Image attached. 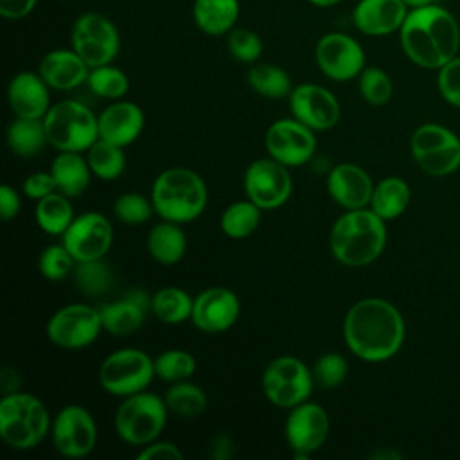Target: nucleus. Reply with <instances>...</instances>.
<instances>
[{
  "mask_svg": "<svg viewBox=\"0 0 460 460\" xmlns=\"http://www.w3.org/2000/svg\"><path fill=\"white\" fill-rule=\"evenodd\" d=\"M343 338L354 356L377 363L395 356L404 341V320L385 298L368 296L350 305L343 320Z\"/></svg>",
  "mask_w": 460,
  "mask_h": 460,
  "instance_id": "1",
  "label": "nucleus"
},
{
  "mask_svg": "<svg viewBox=\"0 0 460 460\" xmlns=\"http://www.w3.org/2000/svg\"><path fill=\"white\" fill-rule=\"evenodd\" d=\"M404 56L417 66L438 70L460 49V25L456 18L438 4L415 7L399 29Z\"/></svg>",
  "mask_w": 460,
  "mask_h": 460,
  "instance_id": "2",
  "label": "nucleus"
},
{
  "mask_svg": "<svg viewBox=\"0 0 460 460\" xmlns=\"http://www.w3.org/2000/svg\"><path fill=\"white\" fill-rule=\"evenodd\" d=\"M386 221L372 208H352L340 216L329 235L332 255L345 266L374 262L386 244Z\"/></svg>",
  "mask_w": 460,
  "mask_h": 460,
  "instance_id": "3",
  "label": "nucleus"
},
{
  "mask_svg": "<svg viewBox=\"0 0 460 460\" xmlns=\"http://www.w3.org/2000/svg\"><path fill=\"white\" fill-rule=\"evenodd\" d=\"M203 178L187 167H169L153 181L151 201L155 212L172 223H189L201 216L207 205Z\"/></svg>",
  "mask_w": 460,
  "mask_h": 460,
  "instance_id": "4",
  "label": "nucleus"
},
{
  "mask_svg": "<svg viewBox=\"0 0 460 460\" xmlns=\"http://www.w3.org/2000/svg\"><path fill=\"white\" fill-rule=\"evenodd\" d=\"M50 415L43 401L27 392L7 394L0 401V435L13 449H32L50 433Z\"/></svg>",
  "mask_w": 460,
  "mask_h": 460,
  "instance_id": "5",
  "label": "nucleus"
},
{
  "mask_svg": "<svg viewBox=\"0 0 460 460\" xmlns=\"http://www.w3.org/2000/svg\"><path fill=\"white\" fill-rule=\"evenodd\" d=\"M49 144L59 151H88L99 138L97 115L79 101H59L43 117Z\"/></svg>",
  "mask_w": 460,
  "mask_h": 460,
  "instance_id": "6",
  "label": "nucleus"
},
{
  "mask_svg": "<svg viewBox=\"0 0 460 460\" xmlns=\"http://www.w3.org/2000/svg\"><path fill=\"white\" fill-rule=\"evenodd\" d=\"M167 404L156 394L137 392L122 399L115 411V431L129 446H147L155 442L167 420Z\"/></svg>",
  "mask_w": 460,
  "mask_h": 460,
  "instance_id": "7",
  "label": "nucleus"
},
{
  "mask_svg": "<svg viewBox=\"0 0 460 460\" xmlns=\"http://www.w3.org/2000/svg\"><path fill=\"white\" fill-rule=\"evenodd\" d=\"M155 376V359L140 349H119L99 367L101 386L117 397L146 390Z\"/></svg>",
  "mask_w": 460,
  "mask_h": 460,
  "instance_id": "8",
  "label": "nucleus"
},
{
  "mask_svg": "<svg viewBox=\"0 0 460 460\" xmlns=\"http://www.w3.org/2000/svg\"><path fill=\"white\" fill-rule=\"evenodd\" d=\"M266 399L279 408H293L309 399L314 379L311 368L295 356H279L262 372Z\"/></svg>",
  "mask_w": 460,
  "mask_h": 460,
  "instance_id": "9",
  "label": "nucleus"
},
{
  "mask_svg": "<svg viewBox=\"0 0 460 460\" xmlns=\"http://www.w3.org/2000/svg\"><path fill=\"white\" fill-rule=\"evenodd\" d=\"M72 49L93 68L113 63L120 50L117 25L101 13H83L75 18L70 31Z\"/></svg>",
  "mask_w": 460,
  "mask_h": 460,
  "instance_id": "10",
  "label": "nucleus"
},
{
  "mask_svg": "<svg viewBox=\"0 0 460 460\" xmlns=\"http://www.w3.org/2000/svg\"><path fill=\"white\" fill-rule=\"evenodd\" d=\"M101 311L88 304L63 305L47 322L49 340L66 350H79L92 345L101 334Z\"/></svg>",
  "mask_w": 460,
  "mask_h": 460,
  "instance_id": "11",
  "label": "nucleus"
},
{
  "mask_svg": "<svg viewBox=\"0 0 460 460\" xmlns=\"http://www.w3.org/2000/svg\"><path fill=\"white\" fill-rule=\"evenodd\" d=\"M50 437L59 455L66 458H83L95 447L97 426L84 406L66 404L52 420Z\"/></svg>",
  "mask_w": 460,
  "mask_h": 460,
  "instance_id": "12",
  "label": "nucleus"
},
{
  "mask_svg": "<svg viewBox=\"0 0 460 460\" xmlns=\"http://www.w3.org/2000/svg\"><path fill=\"white\" fill-rule=\"evenodd\" d=\"M293 190L288 167L275 158H257L244 171V192L262 210L282 207Z\"/></svg>",
  "mask_w": 460,
  "mask_h": 460,
  "instance_id": "13",
  "label": "nucleus"
},
{
  "mask_svg": "<svg viewBox=\"0 0 460 460\" xmlns=\"http://www.w3.org/2000/svg\"><path fill=\"white\" fill-rule=\"evenodd\" d=\"M314 59L323 75L332 81H350L365 68V50L361 43L345 32H327L314 47Z\"/></svg>",
  "mask_w": 460,
  "mask_h": 460,
  "instance_id": "14",
  "label": "nucleus"
},
{
  "mask_svg": "<svg viewBox=\"0 0 460 460\" xmlns=\"http://www.w3.org/2000/svg\"><path fill=\"white\" fill-rule=\"evenodd\" d=\"M268 155L286 167L307 164L316 151V137L311 128L293 119L275 120L264 137Z\"/></svg>",
  "mask_w": 460,
  "mask_h": 460,
  "instance_id": "15",
  "label": "nucleus"
},
{
  "mask_svg": "<svg viewBox=\"0 0 460 460\" xmlns=\"http://www.w3.org/2000/svg\"><path fill=\"white\" fill-rule=\"evenodd\" d=\"M61 237L75 262L95 261L108 253L113 243V228L106 216L90 210L75 216Z\"/></svg>",
  "mask_w": 460,
  "mask_h": 460,
  "instance_id": "16",
  "label": "nucleus"
},
{
  "mask_svg": "<svg viewBox=\"0 0 460 460\" xmlns=\"http://www.w3.org/2000/svg\"><path fill=\"white\" fill-rule=\"evenodd\" d=\"M331 422L327 411L316 404L304 401L291 408L286 419V438L296 458H307L320 449L329 437Z\"/></svg>",
  "mask_w": 460,
  "mask_h": 460,
  "instance_id": "17",
  "label": "nucleus"
},
{
  "mask_svg": "<svg viewBox=\"0 0 460 460\" xmlns=\"http://www.w3.org/2000/svg\"><path fill=\"white\" fill-rule=\"evenodd\" d=\"M288 101L293 117L313 131L334 128L341 115L336 95L316 83L296 84Z\"/></svg>",
  "mask_w": 460,
  "mask_h": 460,
  "instance_id": "18",
  "label": "nucleus"
},
{
  "mask_svg": "<svg viewBox=\"0 0 460 460\" xmlns=\"http://www.w3.org/2000/svg\"><path fill=\"white\" fill-rule=\"evenodd\" d=\"M241 304L234 291L223 286L207 288L192 304V323L203 332H223L239 318Z\"/></svg>",
  "mask_w": 460,
  "mask_h": 460,
  "instance_id": "19",
  "label": "nucleus"
},
{
  "mask_svg": "<svg viewBox=\"0 0 460 460\" xmlns=\"http://www.w3.org/2000/svg\"><path fill=\"white\" fill-rule=\"evenodd\" d=\"M408 5L402 0H359L352 9V23L365 36H388L399 32Z\"/></svg>",
  "mask_w": 460,
  "mask_h": 460,
  "instance_id": "20",
  "label": "nucleus"
},
{
  "mask_svg": "<svg viewBox=\"0 0 460 460\" xmlns=\"http://www.w3.org/2000/svg\"><path fill=\"white\" fill-rule=\"evenodd\" d=\"M327 190L340 207L352 210L370 205L374 183L359 165L338 164L327 174Z\"/></svg>",
  "mask_w": 460,
  "mask_h": 460,
  "instance_id": "21",
  "label": "nucleus"
},
{
  "mask_svg": "<svg viewBox=\"0 0 460 460\" xmlns=\"http://www.w3.org/2000/svg\"><path fill=\"white\" fill-rule=\"evenodd\" d=\"M99 119V138L126 147L133 144L144 129V111L131 101H113L106 106Z\"/></svg>",
  "mask_w": 460,
  "mask_h": 460,
  "instance_id": "22",
  "label": "nucleus"
},
{
  "mask_svg": "<svg viewBox=\"0 0 460 460\" xmlns=\"http://www.w3.org/2000/svg\"><path fill=\"white\" fill-rule=\"evenodd\" d=\"M49 84L38 72H18L7 86V101L16 117L43 119L50 108Z\"/></svg>",
  "mask_w": 460,
  "mask_h": 460,
  "instance_id": "23",
  "label": "nucleus"
},
{
  "mask_svg": "<svg viewBox=\"0 0 460 460\" xmlns=\"http://www.w3.org/2000/svg\"><path fill=\"white\" fill-rule=\"evenodd\" d=\"M38 74L54 90H72L86 83L90 66L74 49H54L41 58Z\"/></svg>",
  "mask_w": 460,
  "mask_h": 460,
  "instance_id": "24",
  "label": "nucleus"
},
{
  "mask_svg": "<svg viewBox=\"0 0 460 460\" xmlns=\"http://www.w3.org/2000/svg\"><path fill=\"white\" fill-rule=\"evenodd\" d=\"M239 0H194V25L207 36H226L237 23Z\"/></svg>",
  "mask_w": 460,
  "mask_h": 460,
  "instance_id": "25",
  "label": "nucleus"
},
{
  "mask_svg": "<svg viewBox=\"0 0 460 460\" xmlns=\"http://www.w3.org/2000/svg\"><path fill=\"white\" fill-rule=\"evenodd\" d=\"M50 174L56 181L58 192L68 198H77L88 189L92 169L81 153L61 151L50 164Z\"/></svg>",
  "mask_w": 460,
  "mask_h": 460,
  "instance_id": "26",
  "label": "nucleus"
},
{
  "mask_svg": "<svg viewBox=\"0 0 460 460\" xmlns=\"http://www.w3.org/2000/svg\"><path fill=\"white\" fill-rule=\"evenodd\" d=\"M99 311L102 329L113 336H129L137 332L144 325L146 314L149 313L144 305H140L128 295L110 304H104L102 307H99Z\"/></svg>",
  "mask_w": 460,
  "mask_h": 460,
  "instance_id": "27",
  "label": "nucleus"
},
{
  "mask_svg": "<svg viewBox=\"0 0 460 460\" xmlns=\"http://www.w3.org/2000/svg\"><path fill=\"white\" fill-rule=\"evenodd\" d=\"M149 255L160 264H176L187 252V235L180 223L165 221L155 225L147 234Z\"/></svg>",
  "mask_w": 460,
  "mask_h": 460,
  "instance_id": "28",
  "label": "nucleus"
},
{
  "mask_svg": "<svg viewBox=\"0 0 460 460\" xmlns=\"http://www.w3.org/2000/svg\"><path fill=\"white\" fill-rule=\"evenodd\" d=\"M410 187L402 178L388 176L374 185L370 208L385 221L399 217L410 203Z\"/></svg>",
  "mask_w": 460,
  "mask_h": 460,
  "instance_id": "29",
  "label": "nucleus"
},
{
  "mask_svg": "<svg viewBox=\"0 0 460 460\" xmlns=\"http://www.w3.org/2000/svg\"><path fill=\"white\" fill-rule=\"evenodd\" d=\"M49 144L43 119L16 117L7 128V146L18 156H34Z\"/></svg>",
  "mask_w": 460,
  "mask_h": 460,
  "instance_id": "30",
  "label": "nucleus"
},
{
  "mask_svg": "<svg viewBox=\"0 0 460 460\" xmlns=\"http://www.w3.org/2000/svg\"><path fill=\"white\" fill-rule=\"evenodd\" d=\"M34 217L38 226L50 235H63L70 223L74 221V207L68 196L61 192H50L49 196L38 199Z\"/></svg>",
  "mask_w": 460,
  "mask_h": 460,
  "instance_id": "31",
  "label": "nucleus"
},
{
  "mask_svg": "<svg viewBox=\"0 0 460 460\" xmlns=\"http://www.w3.org/2000/svg\"><path fill=\"white\" fill-rule=\"evenodd\" d=\"M250 88L268 99H284L293 92V83L289 74L273 63H253L248 70Z\"/></svg>",
  "mask_w": 460,
  "mask_h": 460,
  "instance_id": "32",
  "label": "nucleus"
},
{
  "mask_svg": "<svg viewBox=\"0 0 460 460\" xmlns=\"http://www.w3.org/2000/svg\"><path fill=\"white\" fill-rule=\"evenodd\" d=\"M194 298L176 286H167L153 295L151 311L164 323H181L192 314Z\"/></svg>",
  "mask_w": 460,
  "mask_h": 460,
  "instance_id": "33",
  "label": "nucleus"
},
{
  "mask_svg": "<svg viewBox=\"0 0 460 460\" xmlns=\"http://www.w3.org/2000/svg\"><path fill=\"white\" fill-rule=\"evenodd\" d=\"M122 149L124 147L120 146L97 138L86 151V160L92 169V174L106 181L119 178L126 167V158Z\"/></svg>",
  "mask_w": 460,
  "mask_h": 460,
  "instance_id": "34",
  "label": "nucleus"
},
{
  "mask_svg": "<svg viewBox=\"0 0 460 460\" xmlns=\"http://www.w3.org/2000/svg\"><path fill=\"white\" fill-rule=\"evenodd\" d=\"M261 207L253 201H235L221 214V230L232 239H244L252 235L261 223Z\"/></svg>",
  "mask_w": 460,
  "mask_h": 460,
  "instance_id": "35",
  "label": "nucleus"
},
{
  "mask_svg": "<svg viewBox=\"0 0 460 460\" xmlns=\"http://www.w3.org/2000/svg\"><path fill=\"white\" fill-rule=\"evenodd\" d=\"M164 401L169 411L187 419L198 417L199 413H203L207 406L205 392L198 385L190 383L189 379L171 383V388L165 392Z\"/></svg>",
  "mask_w": 460,
  "mask_h": 460,
  "instance_id": "36",
  "label": "nucleus"
},
{
  "mask_svg": "<svg viewBox=\"0 0 460 460\" xmlns=\"http://www.w3.org/2000/svg\"><path fill=\"white\" fill-rule=\"evenodd\" d=\"M74 282L84 296H101L113 286V273L102 259L75 262Z\"/></svg>",
  "mask_w": 460,
  "mask_h": 460,
  "instance_id": "37",
  "label": "nucleus"
},
{
  "mask_svg": "<svg viewBox=\"0 0 460 460\" xmlns=\"http://www.w3.org/2000/svg\"><path fill=\"white\" fill-rule=\"evenodd\" d=\"M86 84L95 95L102 99H111V101L122 99L129 90L128 75L111 63L90 68Z\"/></svg>",
  "mask_w": 460,
  "mask_h": 460,
  "instance_id": "38",
  "label": "nucleus"
},
{
  "mask_svg": "<svg viewBox=\"0 0 460 460\" xmlns=\"http://www.w3.org/2000/svg\"><path fill=\"white\" fill-rule=\"evenodd\" d=\"M194 372H196V359L187 350L171 349V350L160 352L155 358V374L167 383L190 379Z\"/></svg>",
  "mask_w": 460,
  "mask_h": 460,
  "instance_id": "39",
  "label": "nucleus"
},
{
  "mask_svg": "<svg viewBox=\"0 0 460 460\" xmlns=\"http://www.w3.org/2000/svg\"><path fill=\"white\" fill-rule=\"evenodd\" d=\"M358 88L361 97L372 106L386 104L394 93L390 75L379 66H365L358 75Z\"/></svg>",
  "mask_w": 460,
  "mask_h": 460,
  "instance_id": "40",
  "label": "nucleus"
},
{
  "mask_svg": "<svg viewBox=\"0 0 460 460\" xmlns=\"http://www.w3.org/2000/svg\"><path fill=\"white\" fill-rule=\"evenodd\" d=\"M460 138L447 128L440 124H422L419 126L410 140V149L413 158H419L422 155L433 153L437 149H442L446 146H451L458 142Z\"/></svg>",
  "mask_w": 460,
  "mask_h": 460,
  "instance_id": "41",
  "label": "nucleus"
},
{
  "mask_svg": "<svg viewBox=\"0 0 460 460\" xmlns=\"http://www.w3.org/2000/svg\"><path fill=\"white\" fill-rule=\"evenodd\" d=\"M75 268V259L68 252V248L61 244L47 246L38 259L40 273L49 280H63Z\"/></svg>",
  "mask_w": 460,
  "mask_h": 460,
  "instance_id": "42",
  "label": "nucleus"
},
{
  "mask_svg": "<svg viewBox=\"0 0 460 460\" xmlns=\"http://www.w3.org/2000/svg\"><path fill=\"white\" fill-rule=\"evenodd\" d=\"M228 52L239 63H257L262 54V40L261 36L246 27H234L226 34Z\"/></svg>",
  "mask_w": 460,
  "mask_h": 460,
  "instance_id": "43",
  "label": "nucleus"
},
{
  "mask_svg": "<svg viewBox=\"0 0 460 460\" xmlns=\"http://www.w3.org/2000/svg\"><path fill=\"white\" fill-rule=\"evenodd\" d=\"M155 212L153 201L138 192L120 194L113 203V214L119 221L126 225L146 223Z\"/></svg>",
  "mask_w": 460,
  "mask_h": 460,
  "instance_id": "44",
  "label": "nucleus"
},
{
  "mask_svg": "<svg viewBox=\"0 0 460 460\" xmlns=\"http://www.w3.org/2000/svg\"><path fill=\"white\" fill-rule=\"evenodd\" d=\"M347 370H349V365L345 358L338 352L322 354L311 368L314 383L325 390L340 386L347 377Z\"/></svg>",
  "mask_w": 460,
  "mask_h": 460,
  "instance_id": "45",
  "label": "nucleus"
},
{
  "mask_svg": "<svg viewBox=\"0 0 460 460\" xmlns=\"http://www.w3.org/2000/svg\"><path fill=\"white\" fill-rule=\"evenodd\" d=\"M437 72V84L440 95L446 102L460 108V56H455Z\"/></svg>",
  "mask_w": 460,
  "mask_h": 460,
  "instance_id": "46",
  "label": "nucleus"
},
{
  "mask_svg": "<svg viewBox=\"0 0 460 460\" xmlns=\"http://www.w3.org/2000/svg\"><path fill=\"white\" fill-rule=\"evenodd\" d=\"M22 189H23L25 196H29V198H32V199H36V201L41 199V198H45V196H49L50 192H56V190H58V189H56V181H54L50 171H49V172L38 171V172L27 176Z\"/></svg>",
  "mask_w": 460,
  "mask_h": 460,
  "instance_id": "47",
  "label": "nucleus"
},
{
  "mask_svg": "<svg viewBox=\"0 0 460 460\" xmlns=\"http://www.w3.org/2000/svg\"><path fill=\"white\" fill-rule=\"evenodd\" d=\"M140 460H181L183 453L181 449L172 444V442H164V440H155L147 446H144L138 453Z\"/></svg>",
  "mask_w": 460,
  "mask_h": 460,
  "instance_id": "48",
  "label": "nucleus"
},
{
  "mask_svg": "<svg viewBox=\"0 0 460 460\" xmlns=\"http://www.w3.org/2000/svg\"><path fill=\"white\" fill-rule=\"evenodd\" d=\"M20 205H22V201H20L18 192L11 185L4 183L0 187V216H2V219L4 221L14 219L20 212Z\"/></svg>",
  "mask_w": 460,
  "mask_h": 460,
  "instance_id": "49",
  "label": "nucleus"
},
{
  "mask_svg": "<svg viewBox=\"0 0 460 460\" xmlns=\"http://www.w3.org/2000/svg\"><path fill=\"white\" fill-rule=\"evenodd\" d=\"M38 0H0V14L5 20H22L29 16Z\"/></svg>",
  "mask_w": 460,
  "mask_h": 460,
  "instance_id": "50",
  "label": "nucleus"
},
{
  "mask_svg": "<svg viewBox=\"0 0 460 460\" xmlns=\"http://www.w3.org/2000/svg\"><path fill=\"white\" fill-rule=\"evenodd\" d=\"M0 385H2L4 395L20 392V386H22L20 374H18L13 367H4V368H2V374H0Z\"/></svg>",
  "mask_w": 460,
  "mask_h": 460,
  "instance_id": "51",
  "label": "nucleus"
},
{
  "mask_svg": "<svg viewBox=\"0 0 460 460\" xmlns=\"http://www.w3.org/2000/svg\"><path fill=\"white\" fill-rule=\"evenodd\" d=\"M232 440L226 435H217L210 446V455L217 460H226L228 456H232Z\"/></svg>",
  "mask_w": 460,
  "mask_h": 460,
  "instance_id": "52",
  "label": "nucleus"
},
{
  "mask_svg": "<svg viewBox=\"0 0 460 460\" xmlns=\"http://www.w3.org/2000/svg\"><path fill=\"white\" fill-rule=\"evenodd\" d=\"M408 9H415V7H424V5H431V4H437V0H402Z\"/></svg>",
  "mask_w": 460,
  "mask_h": 460,
  "instance_id": "53",
  "label": "nucleus"
},
{
  "mask_svg": "<svg viewBox=\"0 0 460 460\" xmlns=\"http://www.w3.org/2000/svg\"><path fill=\"white\" fill-rule=\"evenodd\" d=\"M311 5H316V7H332L336 4H340L341 0H307Z\"/></svg>",
  "mask_w": 460,
  "mask_h": 460,
  "instance_id": "54",
  "label": "nucleus"
}]
</instances>
